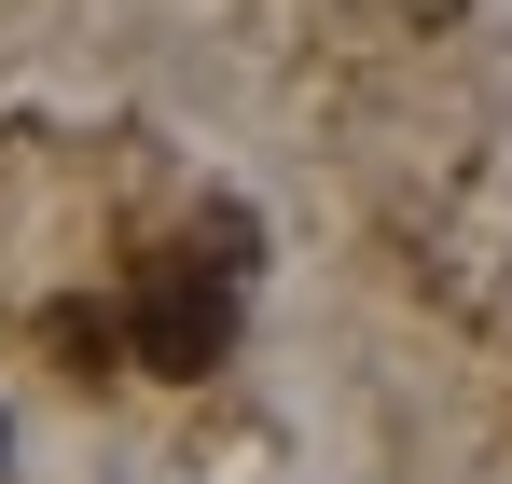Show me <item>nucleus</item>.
Masks as SVG:
<instances>
[{
	"mask_svg": "<svg viewBox=\"0 0 512 484\" xmlns=\"http://www.w3.org/2000/svg\"><path fill=\"white\" fill-rule=\"evenodd\" d=\"M0 443H14V429H0Z\"/></svg>",
	"mask_w": 512,
	"mask_h": 484,
	"instance_id": "2",
	"label": "nucleus"
},
{
	"mask_svg": "<svg viewBox=\"0 0 512 484\" xmlns=\"http://www.w3.org/2000/svg\"><path fill=\"white\" fill-rule=\"evenodd\" d=\"M139 360L153 374H208L222 346H236V277H194V249H167L153 277H139Z\"/></svg>",
	"mask_w": 512,
	"mask_h": 484,
	"instance_id": "1",
	"label": "nucleus"
}]
</instances>
